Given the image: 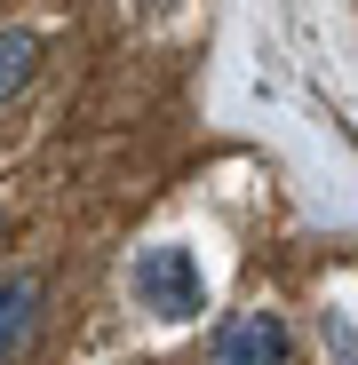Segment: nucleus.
Returning a JSON list of instances; mask_svg holds the SVG:
<instances>
[{"label":"nucleus","mask_w":358,"mask_h":365,"mask_svg":"<svg viewBox=\"0 0 358 365\" xmlns=\"http://www.w3.org/2000/svg\"><path fill=\"white\" fill-rule=\"evenodd\" d=\"M0 247H9V215H0Z\"/></svg>","instance_id":"5"},{"label":"nucleus","mask_w":358,"mask_h":365,"mask_svg":"<svg viewBox=\"0 0 358 365\" xmlns=\"http://www.w3.org/2000/svg\"><path fill=\"white\" fill-rule=\"evenodd\" d=\"M128 302L144 318H159V326H192L199 310H207V270H199V255L192 247H136L128 255Z\"/></svg>","instance_id":"1"},{"label":"nucleus","mask_w":358,"mask_h":365,"mask_svg":"<svg viewBox=\"0 0 358 365\" xmlns=\"http://www.w3.org/2000/svg\"><path fill=\"white\" fill-rule=\"evenodd\" d=\"M48 334V278L40 270H0V365H24Z\"/></svg>","instance_id":"3"},{"label":"nucleus","mask_w":358,"mask_h":365,"mask_svg":"<svg viewBox=\"0 0 358 365\" xmlns=\"http://www.w3.org/2000/svg\"><path fill=\"white\" fill-rule=\"evenodd\" d=\"M207 365H294V326L271 310V302H247V310H231L215 326Z\"/></svg>","instance_id":"2"},{"label":"nucleus","mask_w":358,"mask_h":365,"mask_svg":"<svg viewBox=\"0 0 358 365\" xmlns=\"http://www.w3.org/2000/svg\"><path fill=\"white\" fill-rule=\"evenodd\" d=\"M40 80V32L32 24H0V111Z\"/></svg>","instance_id":"4"}]
</instances>
